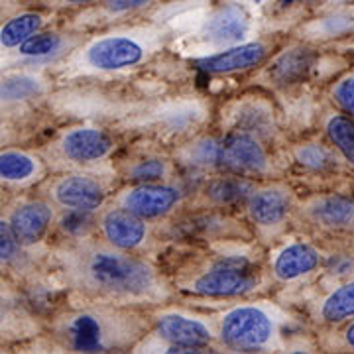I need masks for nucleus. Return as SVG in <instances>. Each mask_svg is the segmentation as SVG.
<instances>
[{
	"instance_id": "72a5a7b5",
	"label": "nucleus",
	"mask_w": 354,
	"mask_h": 354,
	"mask_svg": "<svg viewBox=\"0 0 354 354\" xmlns=\"http://www.w3.org/2000/svg\"><path fill=\"white\" fill-rule=\"evenodd\" d=\"M62 2H65V4H73V6H77V4H88V2H97V0H62Z\"/></svg>"
},
{
	"instance_id": "c85d7f7f",
	"label": "nucleus",
	"mask_w": 354,
	"mask_h": 354,
	"mask_svg": "<svg viewBox=\"0 0 354 354\" xmlns=\"http://www.w3.org/2000/svg\"><path fill=\"white\" fill-rule=\"evenodd\" d=\"M22 248V244L14 236L8 221L0 218V262H12Z\"/></svg>"
},
{
	"instance_id": "f257e3e1",
	"label": "nucleus",
	"mask_w": 354,
	"mask_h": 354,
	"mask_svg": "<svg viewBox=\"0 0 354 354\" xmlns=\"http://www.w3.org/2000/svg\"><path fill=\"white\" fill-rule=\"evenodd\" d=\"M88 286L114 295H144L153 288L152 270L136 258L114 250H93L83 258Z\"/></svg>"
},
{
	"instance_id": "c756f323",
	"label": "nucleus",
	"mask_w": 354,
	"mask_h": 354,
	"mask_svg": "<svg viewBox=\"0 0 354 354\" xmlns=\"http://www.w3.org/2000/svg\"><path fill=\"white\" fill-rule=\"evenodd\" d=\"M319 26L323 28V32H325L327 36H337V34H342V32L353 30L354 16L353 14H346V12L333 14V16H329V18L319 20Z\"/></svg>"
},
{
	"instance_id": "5701e85b",
	"label": "nucleus",
	"mask_w": 354,
	"mask_h": 354,
	"mask_svg": "<svg viewBox=\"0 0 354 354\" xmlns=\"http://www.w3.org/2000/svg\"><path fill=\"white\" fill-rule=\"evenodd\" d=\"M325 132L330 144L342 153V158L354 165V118L346 114H330L325 122Z\"/></svg>"
},
{
	"instance_id": "f3484780",
	"label": "nucleus",
	"mask_w": 354,
	"mask_h": 354,
	"mask_svg": "<svg viewBox=\"0 0 354 354\" xmlns=\"http://www.w3.org/2000/svg\"><path fill=\"white\" fill-rule=\"evenodd\" d=\"M321 264V254L311 244L295 242L276 256L274 274L281 281H293L311 274Z\"/></svg>"
},
{
	"instance_id": "4468645a",
	"label": "nucleus",
	"mask_w": 354,
	"mask_h": 354,
	"mask_svg": "<svg viewBox=\"0 0 354 354\" xmlns=\"http://www.w3.org/2000/svg\"><path fill=\"white\" fill-rule=\"evenodd\" d=\"M102 232L106 241L118 250H132L146 236V225L128 209H114L102 216Z\"/></svg>"
},
{
	"instance_id": "39448f33",
	"label": "nucleus",
	"mask_w": 354,
	"mask_h": 354,
	"mask_svg": "<svg viewBox=\"0 0 354 354\" xmlns=\"http://www.w3.org/2000/svg\"><path fill=\"white\" fill-rule=\"evenodd\" d=\"M216 164L227 167L232 174L252 176V174H264L268 169V156L254 136L246 132H236L218 144Z\"/></svg>"
},
{
	"instance_id": "9b49d317",
	"label": "nucleus",
	"mask_w": 354,
	"mask_h": 354,
	"mask_svg": "<svg viewBox=\"0 0 354 354\" xmlns=\"http://www.w3.org/2000/svg\"><path fill=\"white\" fill-rule=\"evenodd\" d=\"M53 221V209L44 201H30L20 205L10 216L14 236L22 246H32L39 242Z\"/></svg>"
},
{
	"instance_id": "c9c22d12",
	"label": "nucleus",
	"mask_w": 354,
	"mask_h": 354,
	"mask_svg": "<svg viewBox=\"0 0 354 354\" xmlns=\"http://www.w3.org/2000/svg\"><path fill=\"white\" fill-rule=\"evenodd\" d=\"M0 146H2V130H0Z\"/></svg>"
},
{
	"instance_id": "1a4fd4ad",
	"label": "nucleus",
	"mask_w": 354,
	"mask_h": 354,
	"mask_svg": "<svg viewBox=\"0 0 354 354\" xmlns=\"http://www.w3.org/2000/svg\"><path fill=\"white\" fill-rule=\"evenodd\" d=\"M266 46L258 41L250 44H236V46H228L218 53H213L209 57H203L197 62V67L207 71V73H236V71H246L252 69L264 62Z\"/></svg>"
},
{
	"instance_id": "4be33fe9",
	"label": "nucleus",
	"mask_w": 354,
	"mask_h": 354,
	"mask_svg": "<svg viewBox=\"0 0 354 354\" xmlns=\"http://www.w3.org/2000/svg\"><path fill=\"white\" fill-rule=\"evenodd\" d=\"M41 26H44V18L36 12H24L20 16H14L0 28V46L6 50L18 48L20 44H24L26 39L32 38L36 32H39Z\"/></svg>"
},
{
	"instance_id": "bb28decb",
	"label": "nucleus",
	"mask_w": 354,
	"mask_h": 354,
	"mask_svg": "<svg viewBox=\"0 0 354 354\" xmlns=\"http://www.w3.org/2000/svg\"><path fill=\"white\" fill-rule=\"evenodd\" d=\"M165 176V164L162 160H144L130 169V177L140 183H156Z\"/></svg>"
},
{
	"instance_id": "a878e982",
	"label": "nucleus",
	"mask_w": 354,
	"mask_h": 354,
	"mask_svg": "<svg viewBox=\"0 0 354 354\" xmlns=\"http://www.w3.org/2000/svg\"><path fill=\"white\" fill-rule=\"evenodd\" d=\"M246 191H250V185L244 183V181H239V179H221V181H215L209 187V195L218 203H230L244 197Z\"/></svg>"
},
{
	"instance_id": "f704fd0d",
	"label": "nucleus",
	"mask_w": 354,
	"mask_h": 354,
	"mask_svg": "<svg viewBox=\"0 0 354 354\" xmlns=\"http://www.w3.org/2000/svg\"><path fill=\"white\" fill-rule=\"evenodd\" d=\"M330 4H353L354 0H327Z\"/></svg>"
},
{
	"instance_id": "ddd939ff",
	"label": "nucleus",
	"mask_w": 354,
	"mask_h": 354,
	"mask_svg": "<svg viewBox=\"0 0 354 354\" xmlns=\"http://www.w3.org/2000/svg\"><path fill=\"white\" fill-rule=\"evenodd\" d=\"M46 93V81L36 73H8L0 77V113L20 109Z\"/></svg>"
},
{
	"instance_id": "2f4dec72",
	"label": "nucleus",
	"mask_w": 354,
	"mask_h": 354,
	"mask_svg": "<svg viewBox=\"0 0 354 354\" xmlns=\"http://www.w3.org/2000/svg\"><path fill=\"white\" fill-rule=\"evenodd\" d=\"M87 213L88 211H71V213L62 221V227H64L67 232H71V234H77V232L85 230V227H87V225H85V223H87Z\"/></svg>"
},
{
	"instance_id": "473e14b6",
	"label": "nucleus",
	"mask_w": 354,
	"mask_h": 354,
	"mask_svg": "<svg viewBox=\"0 0 354 354\" xmlns=\"http://www.w3.org/2000/svg\"><path fill=\"white\" fill-rule=\"evenodd\" d=\"M344 342H346L351 348H354V323H351V325L344 329Z\"/></svg>"
},
{
	"instance_id": "f8f14e48",
	"label": "nucleus",
	"mask_w": 354,
	"mask_h": 354,
	"mask_svg": "<svg viewBox=\"0 0 354 354\" xmlns=\"http://www.w3.org/2000/svg\"><path fill=\"white\" fill-rule=\"evenodd\" d=\"M158 333L160 337L177 346H191V348H205L213 335L203 325L201 321L179 313H167L158 319Z\"/></svg>"
},
{
	"instance_id": "a211bd4d",
	"label": "nucleus",
	"mask_w": 354,
	"mask_h": 354,
	"mask_svg": "<svg viewBox=\"0 0 354 354\" xmlns=\"http://www.w3.org/2000/svg\"><path fill=\"white\" fill-rule=\"evenodd\" d=\"M41 174V162L32 153L22 150H4L0 152V181L6 183H30Z\"/></svg>"
},
{
	"instance_id": "cd10ccee",
	"label": "nucleus",
	"mask_w": 354,
	"mask_h": 354,
	"mask_svg": "<svg viewBox=\"0 0 354 354\" xmlns=\"http://www.w3.org/2000/svg\"><path fill=\"white\" fill-rule=\"evenodd\" d=\"M333 99L346 114L354 118V75L339 79L333 87Z\"/></svg>"
},
{
	"instance_id": "2eb2a0df",
	"label": "nucleus",
	"mask_w": 354,
	"mask_h": 354,
	"mask_svg": "<svg viewBox=\"0 0 354 354\" xmlns=\"http://www.w3.org/2000/svg\"><path fill=\"white\" fill-rule=\"evenodd\" d=\"M307 213L319 227L344 230L354 227V199L344 195H325L309 203Z\"/></svg>"
},
{
	"instance_id": "423d86ee",
	"label": "nucleus",
	"mask_w": 354,
	"mask_h": 354,
	"mask_svg": "<svg viewBox=\"0 0 354 354\" xmlns=\"http://www.w3.org/2000/svg\"><path fill=\"white\" fill-rule=\"evenodd\" d=\"M250 20L236 4H223L207 18L203 26V38L213 46H236L248 36Z\"/></svg>"
},
{
	"instance_id": "6e6552de",
	"label": "nucleus",
	"mask_w": 354,
	"mask_h": 354,
	"mask_svg": "<svg viewBox=\"0 0 354 354\" xmlns=\"http://www.w3.org/2000/svg\"><path fill=\"white\" fill-rule=\"evenodd\" d=\"M51 195L57 205L69 211H93L99 209L104 201V191L93 177L87 176H67L62 177Z\"/></svg>"
},
{
	"instance_id": "7ed1b4c3",
	"label": "nucleus",
	"mask_w": 354,
	"mask_h": 354,
	"mask_svg": "<svg viewBox=\"0 0 354 354\" xmlns=\"http://www.w3.org/2000/svg\"><path fill=\"white\" fill-rule=\"evenodd\" d=\"M276 335V323L262 307L242 305L228 311L221 321V339L230 348H262Z\"/></svg>"
},
{
	"instance_id": "9d476101",
	"label": "nucleus",
	"mask_w": 354,
	"mask_h": 354,
	"mask_svg": "<svg viewBox=\"0 0 354 354\" xmlns=\"http://www.w3.org/2000/svg\"><path fill=\"white\" fill-rule=\"evenodd\" d=\"M177 199L179 193L174 187L158 183H140L127 191V195L122 197V205L140 218H156L169 213Z\"/></svg>"
},
{
	"instance_id": "b1692460",
	"label": "nucleus",
	"mask_w": 354,
	"mask_h": 354,
	"mask_svg": "<svg viewBox=\"0 0 354 354\" xmlns=\"http://www.w3.org/2000/svg\"><path fill=\"white\" fill-rule=\"evenodd\" d=\"M64 48V38L53 32H36L32 38L18 46V53L24 57H48Z\"/></svg>"
},
{
	"instance_id": "412c9836",
	"label": "nucleus",
	"mask_w": 354,
	"mask_h": 354,
	"mask_svg": "<svg viewBox=\"0 0 354 354\" xmlns=\"http://www.w3.org/2000/svg\"><path fill=\"white\" fill-rule=\"evenodd\" d=\"M321 319L330 325L354 319V279L339 286L325 297L321 304Z\"/></svg>"
},
{
	"instance_id": "aec40b11",
	"label": "nucleus",
	"mask_w": 354,
	"mask_h": 354,
	"mask_svg": "<svg viewBox=\"0 0 354 354\" xmlns=\"http://www.w3.org/2000/svg\"><path fill=\"white\" fill-rule=\"evenodd\" d=\"M69 339L75 351L97 353L104 348V333L101 321L95 315H79L69 325Z\"/></svg>"
},
{
	"instance_id": "f03ea898",
	"label": "nucleus",
	"mask_w": 354,
	"mask_h": 354,
	"mask_svg": "<svg viewBox=\"0 0 354 354\" xmlns=\"http://www.w3.org/2000/svg\"><path fill=\"white\" fill-rule=\"evenodd\" d=\"M150 36H142L136 32L127 34H109L91 41L83 55L81 64L93 71H120L142 64L150 51Z\"/></svg>"
},
{
	"instance_id": "393cba45",
	"label": "nucleus",
	"mask_w": 354,
	"mask_h": 354,
	"mask_svg": "<svg viewBox=\"0 0 354 354\" xmlns=\"http://www.w3.org/2000/svg\"><path fill=\"white\" fill-rule=\"evenodd\" d=\"M295 160L304 167L313 169V171L329 169L333 162H335L329 148L323 146V144H317V142H305L301 146H297L295 148Z\"/></svg>"
},
{
	"instance_id": "6ab92c4d",
	"label": "nucleus",
	"mask_w": 354,
	"mask_h": 354,
	"mask_svg": "<svg viewBox=\"0 0 354 354\" xmlns=\"http://www.w3.org/2000/svg\"><path fill=\"white\" fill-rule=\"evenodd\" d=\"M313 64V53L305 48H293V50L281 53L274 62L270 69V77L279 85H291L299 81L309 71Z\"/></svg>"
},
{
	"instance_id": "20e7f679",
	"label": "nucleus",
	"mask_w": 354,
	"mask_h": 354,
	"mask_svg": "<svg viewBox=\"0 0 354 354\" xmlns=\"http://www.w3.org/2000/svg\"><path fill=\"white\" fill-rule=\"evenodd\" d=\"M256 283L258 274L252 266L241 260H227L195 279L193 291L205 297H234L250 291Z\"/></svg>"
},
{
	"instance_id": "7c9ffc66",
	"label": "nucleus",
	"mask_w": 354,
	"mask_h": 354,
	"mask_svg": "<svg viewBox=\"0 0 354 354\" xmlns=\"http://www.w3.org/2000/svg\"><path fill=\"white\" fill-rule=\"evenodd\" d=\"M153 0H104V10L109 14H127L132 10H138L142 6L152 4Z\"/></svg>"
},
{
	"instance_id": "0eeeda50",
	"label": "nucleus",
	"mask_w": 354,
	"mask_h": 354,
	"mask_svg": "<svg viewBox=\"0 0 354 354\" xmlns=\"http://www.w3.org/2000/svg\"><path fill=\"white\" fill-rule=\"evenodd\" d=\"M59 148L67 160L77 164H88L102 160L113 150V138L99 128H73L62 136Z\"/></svg>"
},
{
	"instance_id": "dca6fc26",
	"label": "nucleus",
	"mask_w": 354,
	"mask_h": 354,
	"mask_svg": "<svg viewBox=\"0 0 354 354\" xmlns=\"http://www.w3.org/2000/svg\"><path fill=\"white\" fill-rule=\"evenodd\" d=\"M291 209L290 191L281 187H266L254 191L248 199V213L254 223L262 227H274L281 223Z\"/></svg>"
}]
</instances>
